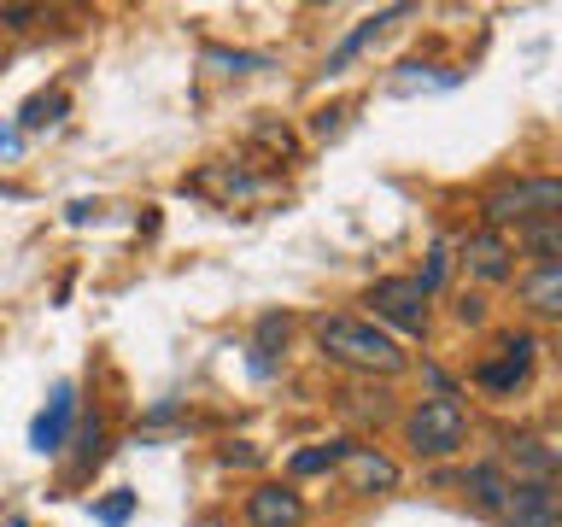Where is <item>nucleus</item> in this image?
I'll list each match as a JSON object with an SVG mask.
<instances>
[{
    "label": "nucleus",
    "mask_w": 562,
    "mask_h": 527,
    "mask_svg": "<svg viewBox=\"0 0 562 527\" xmlns=\"http://www.w3.org/2000/svg\"><path fill=\"white\" fill-rule=\"evenodd\" d=\"M316 346H323V358L346 363V369H369V375H398L404 369V346L386 328L363 323V316H323L316 323Z\"/></svg>",
    "instance_id": "f257e3e1"
},
{
    "label": "nucleus",
    "mask_w": 562,
    "mask_h": 527,
    "mask_svg": "<svg viewBox=\"0 0 562 527\" xmlns=\"http://www.w3.org/2000/svg\"><path fill=\"white\" fill-rule=\"evenodd\" d=\"M486 228L498 235L509 223H533V217H562V182L557 176H521V182H504L486 193Z\"/></svg>",
    "instance_id": "f03ea898"
},
{
    "label": "nucleus",
    "mask_w": 562,
    "mask_h": 527,
    "mask_svg": "<svg viewBox=\"0 0 562 527\" xmlns=\"http://www.w3.org/2000/svg\"><path fill=\"white\" fill-rule=\"evenodd\" d=\"M404 434H411V451L416 457H457L469 439V416L457 399H428L422 411H411L404 422Z\"/></svg>",
    "instance_id": "7ed1b4c3"
},
{
    "label": "nucleus",
    "mask_w": 562,
    "mask_h": 527,
    "mask_svg": "<svg viewBox=\"0 0 562 527\" xmlns=\"http://www.w3.org/2000/svg\"><path fill=\"white\" fill-rule=\"evenodd\" d=\"M428 288H422L416 276H381L375 288L363 293V305L381 316L386 328H398V334H422L428 328Z\"/></svg>",
    "instance_id": "20e7f679"
},
{
    "label": "nucleus",
    "mask_w": 562,
    "mask_h": 527,
    "mask_svg": "<svg viewBox=\"0 0 562 527\" xmlns=\"http://www.w3.org/2000/svg\"><path fill=\"white\" fill-rule=\"evenodd\" d=\"M533 351H539L533 334H504L498 358H486L481 369H474V386H486V393H516V386L527 381V369H533Z\"/></svg>",
    "instance_id": "39448f33"
},
{
    "label": "nucleus",
    "mask_w": 562,
    "mask_h": 527,
    "mask_svg": "<svg viewBox=\"0 0 562 527\" xmlns=\"http://www.w3.org/2000/svg\"><path fill=\"white\" fill-rule=\"evenodd\" d=\"M504 522H509V527H562V509H557V481H509Z\"/></svg>",
    "instance_id": "423d86ee"
},
{
    "label": "nucleus",
    "mask_w": 562,
    "mask_h": 527,
    "mask_svg": "<svg viewBox=\"0 0 562 527\" xmlns=\"http://www.w3.org/2000/svg\"><path fill=\"white\" fill-rule=\"evenodd\" d=\"M457 264H463V270L474 276V281H492V288H498V281H509L516 276V253H509V240L504 235H492V228H481V235H469L463 246H457Z\"/></svg>",
    "instance_id": "0eeeda50"
},
{
    "label": "nucleus",
    "mask_w": 562,
    "mask_h": 527,
    "mask_svg": "<svg viewBox=\"0 0 562 527\" xmlns=\"http://www.w3.org/2000/svg\"><path fill=\"white\" fill-rule=\"evenodd\" d=\"M334 469L346 474L351 492H393L398 486V463H393V457H381L375 446H346Z\"/></svg>",
    "instance_id": "6e6552de"
},
{
    "label": "nucleus",
    "mask_w": 562,
    "mask_h": 527,
    "mask_svg": "<svg viewBox=\"0 0 562 527\" xmlns=\"http://www.w3.org/2000/svg\"><path fill=\"white\" fill-rule=\"evenodd\" d=\"M246 522L252 527H299L305 522V498L293 486H258L246 498Z\"/></svg>",
    "instance_id": "1a4fd4ad"
},
{
    "label": "nucleus",
    "mask_w": 562,
    "mask_h": 527,
    "mask_svg": "<svg viewBox=\"0 0 562 527\" xmlns=\"http://www.w3.org/2000/svg\"><path fill=\"white\" fill-rule=\"evenodd\" d=\"M70 411H77V386L59 381V386H53V404L35 416L30 446H35V451H59V446H65V428H70Z\"/></svg>",
    "instance_id": "9d476101"
},
{
    "label": "nucleus",
    "mask_w": 562,
    "mask_h": 527,
    "mask_svg": "<svg viewBox=\"0 0 562 527\" xmlns=\"http://www.w3.org/2000/svg\"><path fill=\"white\" fill-rule=\"evenodd\" d=\"M509 463H516V481H557V446L539 434H516L509 439Z\"/></svg>",
    "instance_id": "9b49d317"
},
{
    "label": "nucleus",
    "mask_w": 562,
    "mask_h": 527,
    "mask_svg": "<svg viewBox=\"0 0 562 527\" xmlns=\"http://www.w3.org/2000/svg\"><path fill=\"white\" fill-rule=\"evenodd\" d=\"M463 492L486 509V516H504V504H509V474H504L498 463H474V469H463Z\"/></svg>",
    "instance_id": "f8f14e48"
},
{
    "label": "nucleus",
    "mask_w": 562,
    "mask_h": 527,
    "mask_svg": "<svg viewBox=\"0 0 562 527\" xmlns=\"http://www.w3.org/2000/svg\"><path fill=\"white\" fill-rule=\"evenodd\" d=\"M521 299L533 316H562V264H539L533 276H521Z\"/></svg>",
    "instance_id": "ddd939ff"
},
{
    "label": "nucleus",
    "mask_w": 562,
    "mask_h": 527,
    "mask_svg": "<svg viewBox=\"0 0 562 527\" xmlns=\"http://www.w3.org/2000/svg\"><path fill=\"white\" fill-rule=\"evenodd\" d=\"M516 240H521V253L533 258V270H539V264H562V217H533V223H521Z\"/></svg>",
    "instance_id": "4468645a"
},
{
    "label": "nucleus",
    "mask_w": 562,
    "mask_h": 527,
    "mask_svg": "<svg viewBox=\"0 0 562 527\" xmlns=\"http://www.w3.org/2000/svg\"><path fill=\"white\" fill-rule=\"evenodd\" d=\"M398 18H404V7H386V12H375V18H363V24H358V30H351L340 47L328 53V65H323V70H328V77H334V70H346V65L358 59V53H363L369 42H375V35H381L386 24H398Z\"/></svg>",
    "instance_id": "2eb2a0df"
},
{
    "label": "nucleus",
    "mask_w": 562,
    "mask_h": 527,
    "mask_svg": "<svg viewBox=\"0 0 562 527\" xmlns=\"http://www.w3.org/2000/svg\"><path fill=\"white\" fill-rule=\"evenodd\" d=\"M200 188L217 193V200H228V205H235V200H252V193H258L252 176H246V170H228V165H211V170L200 176Z\"/></svg>",
    "instance_id": "dca6fc26"
},
{
    "label": "nucleus",
    "mask_w": 562,
    "mask_h": 527,
    "mask_svg": "<svg viewBox=\"0 0 562 527\" xmlns=\"http://www.w3.org/2000/svg\"><path fill=\"white\" fill-rule=\"evenodd\" d=\"M340 451H346V439H328V446H305V451H293V474H323V469H334L340 463Z\"/></svg>",
    "instance_id": "f3484780"
},
{
    "label": "nucleus",
    "mask_w": 562,
    "mask_h": 527,
    "mask_svg": "<svg viewBox=\"0 0 562 527\" xmlns=\"http://www.w3.org/2000/svg\"><path fill=\"white\" fill-rule=\"evenodd\" d=\"M288 328H293L288 316H263V323H258V358H252V363H258V375L270 369V351H276V346H288Z\"/></svg>",
    "instance_id": "a211bd4d"
},
{
    "label": "nucleus",
    "mask_w": 562,
    "mask_h": 527,
    "mask_svg": "<svg viewBox=\"0 0 562 527\" xmlns=\"http://www.w3.org/2000/svg\"><path fill=\"white\" fill-rule=\"evenodd\" d=\"M65 112V94H35L24 112H18V123H24V130H42V123H53Z\"/></svg>",
    "instance_id": "6ab92c4d"
},
{
    "label": "nucleus",
    "mask_w": 562,
    "mask_h": 527,
    "mask_svg": "<svg viewBox=\"0 0 562 527\" xmlns=\"http://www.w3.org/2000/svg\"><path fill=\"white\" fill-rule=\"evenodd\" d=\"M35 24H42V7H0V35H7V42L30 35Z\"/></svg>",
    "instance_id": "aec40b11"
},
{
    "label": "nucleus",
    "mask_w": 562,
    "mask_h": 527,
    "mask_svg": "<svg viewBox=\"0 0 562 527\" xmlns=\"http://www.w3.org/2000/svg\"><path fill=\"white\" fill-rule=\"evenodd\" d=\"M252 147L288 158V153H293V130H288V123H258V130H252Z\"/></svg>",
    "instance_id": "412c9836"
},
{
    "label": "nucleus",
    "mask_w": 562,
    "mask_h": 527,
    "mask_svg": "<svg viewBox=\"0 0 562 527\" xmlns=\"http://www.w3.org/2000/svg\"><path fill=\"white\" fill-rule=\"evenodd\" d=\"M130 509H135V492H112L105 504H94V522H105V527H123V522H130Z\"/></svg>",
    "instance_id": "4be33fe9"
},
{
    "label": "nucleus",
    "mask_w": 562,
    "mask_h": 527,
    "mask_svg": "<svg viewBox=\"0 0 562 527\" xmlns=\"http://www.w3.org/2000/svg\"><path fill=\"white\" fill-rule=\"evenodd\" d=\"M205 65H228V77H240L246 65H263V53H223V47H205Z\"/></svg>",
    "instance_id": "5701e85b"
},
{
    "label": "nucleus",
    "mask_w": 562,
    "mask_h": 527,
    "mask_svg": "<svg viewBox=\"0 0 562 527\" xmlns=\"http://www.w3.org/2000/svg\"><path fill=\"white\" fill-rule=\"evenodd\" d=\"M340 130H346V105H328V112L311 117V135H316V141H334Z\"/></svg>",
    "instance_id": "b1692460"
},
{
    "label": "nucleus",
    "mask_w": 562,
    "mask_h": 527,
    "mask_svg": "<svg viewBox=\"0 0 562 527\" xmlns=\"http://www.w3.org/2000/svg\"><path fill=\"white\" fill-rule=\"evenodd\" d=\"M439 276H446V246H434V253H428V270H422L416 281H422V288L434 293V288H439Z\"/></svg>",
    "instance_id": "393cba45"
},
{
    "label": "nucleus",
    "mask_w": 562,
    "mask_h": 527,
    "mask_svg": "<svg viewBox=\"0 0 562 527\" xmlns=\"http://www.w3.org/2000/svg\"><path fill=\"white\" fill-rule=\"evenodd\" d=\"M88 457H100V422H88V428H82V463H88Z\"/></svg>",
    "instance_id": "a878e982"
},
{
    "label": "nucleus",
    "mask_w": 562,
    "mask_h": 527,
    "mask_svg": "<svg viewBox=\"0 0 562 527\" xmlns=\"http://www.w3.org/2000/svg\"><path fill=\"white\" fill-rule=\"evenodd\" d=\"M223 463H240V469H252V463H258V451H252V446H240V451L228 446V451H223Z\"/></svg>",
    "instance_id": "bb28decb"
},
{
    "label": "nucleus",
    "mask_w": 562,
    "mask_h": 527,
    "mask_svg": "<svg viewBox=\"0 0 562 527\" xmlns=\"http://www.w3.org/2000/svg\"><path fill=\"white\" fill-rule=\"evenodd\" d=\"M457 316H463V323H481V316H486V305H481V299H474V293H469V299H463V305H457Z\"/></svg>",
    "instance_id": "cd10ccee"
}]
</instances>
